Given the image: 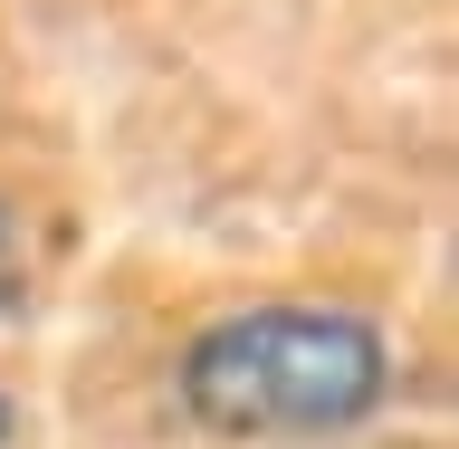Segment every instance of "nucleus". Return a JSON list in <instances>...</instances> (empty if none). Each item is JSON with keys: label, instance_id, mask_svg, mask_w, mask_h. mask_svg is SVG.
Returning <instances> with one entry per match:
<instances>
[{"label": "nucleus", "instance_id": "f257e3e1", "mask_svg": "<svg viewBox=\"0 0 459 449\" xmlns=\"http://www.w3.org/2000/svg\"><path fill=\"white\" fill-rule=\"evenodd\" d=\"M172 402L201 440H230V449L344 440L393 402V335L364 307L258 297V307L211 315L172 354Z\"/></svg>", "mask_w": 459, "mask_h": 449}, {"label": "nucleus", "instance_id": "f03ea898", "mask_svg": "<svg viewBox=\"0 0 459 449\" xmlns=\"http://www.w3.org/2000/svg\"><path fill=\"white\" fill-rule=\"evenodd\" d=\"M29 287H39V239H29V201L0 182V325L29 307Z\"/></svg>", "mask_w": 459, "mask_h": 449}, {"label": "nucleus", "instance_id": "7ed1b4c3", "mask_svg": "<svg viewBox=\"0 0 459 449\" xmlns=\"http://www.w3.org/2000/svg\"><path fill=\"white\" fill-rule=\"evenodd\" d=\"M10 440H20V402L0 393V449H10Z\"/></svg>", "mask_w": 459, "mask_h": 449}]
</instances>
